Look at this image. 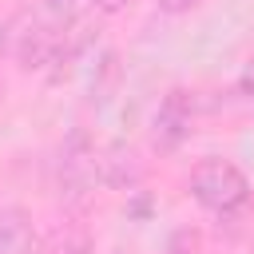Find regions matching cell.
Listing matches in <instances>:
<instances>
[{
    "label": "cell",
    "instance_id": "6da1fadb",
    "mask_svg": "<svg viewBox=\"0 0 254 254\" xmlns=\"http://www.w3.org/2000/svg\"><path fill=\"white\" fill-rule=\"evenodd\" d=\"M187 187H190L194 202H202L206 210H218V214H230L250 202V179L230 159H198L190 167Z\"/></svg>",
    "mask_w": 254,
    "mask_h": 254
},
{
    "label": "cell",
    "instance_id": "7a4b0ae2",
    "mask_svg": "<svg viewBox=\"0 0 254 254\" xmlns=\"http://www.w3.org/2000/svg\"><path fill=\"white\" fill-rule=\"evenodd\" d=\"M190 119H194V103H190V91L183 87H171L151 119V143L159 155H171L183 147V139L190 135Z\"/></svg>",
    "mask_w": 254,
    "mask_h": 254
},
{
    "label": "cell",
    "instance_id": "3957f363",
    "mask_svg": "<svg viewBox=\"0 0 254 254\" xmlns=\"http://www.w3.org/2000/svg\"><path fill=\"white\" fill-rule=\"evenodd\" d=\"M95 183H103L99 179V151L91 147V139L83 131H75L64 143V155H60V190L71 194V198H79Z\"/></svg>",
    "mask_w": 254,
    "mask_h": 254
},
{
    "label": "cell",
    "instance_id": "277c9868",
    "mask_svg": "<svg viewBox=\"0 0 254 254\" xmlns=\"http://www.w3.org/2000/svg\"><path fill=\"white\" fill-rule=\"evenodd\" d=\"M99 179H103V187H111V190H131V187L143 179V163H139V155H135L127 143H111V147L99 155Z\"/></svg>",
    "mask_w": 254,
    "mask_h": 254
},
{
    "label": "cell",
    "instance_id": "5b68a950",
    "mask_svg": "<svg viewBox=\"0 0 254 254\" xmlns=\"http://www.w3.org/2000/svg\"><path fill=\"white\" fill-rule=\"evenodd\" d=\"M0 254H36V226L24 206H0Z\"/></svg>",
    "mask_w": 254,
    "mask_h": 254
},
{
    "label": "cell",
    "instance_id": "8992f818",
    "mask_svg": "<svg viewBox=\"0 0 254 254\" xmlns=\"http://www.w3.org/2000/svg\"><path fill=\"white\" fill-rule=\"evenodd\" d=\"M40 250H44V254H87V250H91V234H87L83 222L64 218V222H56V226L44 234V246H40Z\"/></svg>",
    "mask_w": 254,
    "mask_h": 254
},
{
    "label": "cell",
    "instance_id": "52a82bcc",
    "mask_svg": "<svg viewBox=\"0 0 254 254\" xmlns=\"http://www.w3.org/2000/svg\"><path fill=\"white\" fill-rule=\"evenodd\" d=\"M60 48H64V36L56 32V28H32L28 36H24V44H20V67H44L48 60H56L60 56Z\"/></svg>",
    "mask_w": 254,
    "mask_h": 254
},
{
    "label": "cell",
    "instance_id": "ba28073f",
    "mask_svg": "<svg viewBox=\"0 0 254 254\" xmlns=\"http://www.w3.org/2000/svg\"><path fill=\"white\" fill-rule=\"evenodd\" d=\"M194 4H202V0H159V8H163L167 16H179V12H190Z\"/></svg>",
    "mask_w": 254,
    "mask_h": 254
},
{
    "label": "cell",
    "instance_id": "9c48e42d",
    "mask_svg": "<svg viewBox=\"0 0 254 254\" xmlns=\"http://www.w3.org/2000/svg\"><path fill=\"white\" fill-rule=\"evenodd\" d=\"M44 4H48V12H52V16H64V20H67V16H71V8H75V0H44Z\"/></svg>",
    "mask_w": 254,
    "mask_h": 254
},
{
    "label": "cell",
    "instance_id": "30bf717a",
    "mask_svg": "<svg viewBox=\"0 0 254 254\" xmlns=\"http://www.w3.org/2000/svg\"><path fill=\"white\" fill-rule=\"evenodd\" d=\"M95 4H99V12H107V16H115V12H123V8L131 4V0H95Z\"/></svg>",
    "mask_w": 254,
    "mask_h": 254
},
{
    "label": "cell",
    "instance_id": "8fae6325",
    "mask_svg": "<svg viewBox=\"0 0 254 254\" xmlns=\"http://www.w3.org/2000/svg\"><path fill=\"white\" fill-rule=\"evenodd\" d=\"M0 103H4V83H0Z\"/></svg>",
    "mask_w": 254,
    "mask_h": 254
}]
</instances>
